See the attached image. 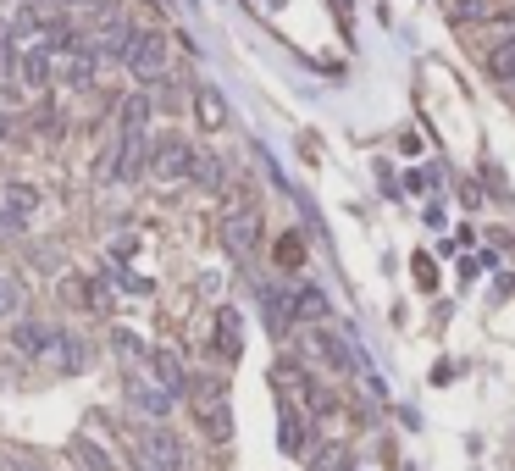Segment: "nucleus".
<instances>
[{
    "label": "nucleus",
    "mask_w": 515,
    "mask_h": 471,
    "mask_svg": "<svg viewBox=\"0 0 515 471\" xmlns=\"http://www.w3.org/2000/svg\"><path fill=\"white\" fill-rule=\"evenodd\" d=\"M117 61L128 67L133 78H139V84H161V78H167V39L150 34V28H133Z\"/></svg>",
    "instance_id": "nucleus-1"
},
{
    "label": "nucleus",
    "mask_w": 515,
    "mask_h": 471,
    "mask_svg": "<svg viewBox=\"0 0 515 471\" xmlns=\"http://www.w3.org/2000/svg\"><path fill=\"white\" fill-rule=\"evenodd\" d=\"M144 167H150V128H122V139H117V150H111V161L100 167V178L133 183Z\"/></svg>",
    "instance_id": "nucleus-2"
},
{
    "label": "nucleus",
    "mask_w": 515,
    "mask_h": 471,
    "mask_svg": "<svg viewBox=\"0 0 515 471\" xmlns=\"http://www.w3.org/2000/svg\"><path fill=\"white\" fill-rule=\"evenodd\" d=\"M194 156H200V150H194L183 133H167V139L150 145V167H144V172L161 178V183H183V178H189V167H194Z\"/></svg>",
    "instance_id": "nucleus-3"
},
{
    "label": "nucleus",
    "mask_w": 515,
    "mask_h": 471,
    "mask_svg": "<svg viewBox=\"0 0 515 471\" xmlns=\"http://www.w3.org/2000/svg\"><path fill=\"white\" fill-rule=\"evenodd\" d=\"M95 73H100V50L89 45V39H72L56 56V84L72 89V95H78V89H95Z\"/></svg>",
    "instance_id": "nucleus-4"
},
{
    "label": "nucleus",
    "mask_w": 515,
    "mask_h": 471,
    "mask_svg": "<svg viewBox=\"0 0 515 471\" xmlns=\"http://www.w3.org/2000/svg\"><path fill=\"white\" fill-rule=\"evenodd\" d=\"M56 339H61L56 322H34V316H23V322L12 327V350L28 355V361H45V355L56 350Z\"/></svg>",
    "instance_id": "nucleus-5"
},
{
    "label": "nucleus",
    "mask_w": 515,
    "mask_h": 471,
    "mask_svg": "<svg viewBox=\"0 0 515 471\" xmlns=\"http://www.w3.org/2000/svg\"><path fill=\"white\" fill-rule=\"evenodd\" d=\"M222 244H228L233 255H250L255 244H261V211H255V206L233 211V217L222 222Z\"/></svg>",
    "instance_id": "nucleus-6"
},
{
    "label": "nucleus",
    "mask_w": 515,
    "mask_h": 471,
    "mask_svg": "<svg viewBox=\"0 0 515 471\" xmlns=\"http://www.w3.org/2000/svg\"><path fill=\"white\" fill-rule=\"evenodd\" d=\"M144 366H150L156 388H167L172 399H178V394H189V372H183L178 350H150V355H144Z\"/></svg>",
    "instance_id": "nucleus-7"
},
{
    "label": "nucleus",
    "mask_w": 515,
    "mask_h": 471,
    "mask_svg": "<svg viewBox=\"0 0 515 471\" xmlns=\"http://www.w3.org/2000/svg\"><path fill=\"white\" fill-rule=\"evenodd\" d=\"M128 405L139 416H150V422H167L172 416V394L156 388V383H144V377H128Z\"/></svg>",
    "instance_id": "nucleus-8"
},
{
    "label": "nucleus",
    "mask_w": 515,
    "mask_h": 471,
    "mask_svg": "<svg viewBox=\"0 0 515 471\" xmlns=\"http://www.w3.org/2000/svg\"><path fill=\"white\" fill-rule=\"evenodd\" d=\"M50 78H56V56H50L45 45H23V56H17V84H23V89H45Z\"/></svg>",
    "instance_id": "nucleus-9"
},
{
    "label": "nucleus",
    "mask_w": 515,
    "mask_h": 471,
    "mask_svg": "<svg viewBox=\"0 0 515 471\" xmlns=\"http://www.w3.org/2000/svg\"><path fill=\"white\" fill-rule=\"evenodd\" d=\"M216 355H222V361H239L244 355V316L233 311V305L216 311Z\"/></svg>",
    "instance_id": "nucleus-10"
},
{
    "label": "nucleus",
    "mask_w": 515,
    "mask_h": 471,
    "mask_svg": "<svg viewBox=\"0 0 515 471\" xmlns=\"http://www.w3.org/2000/svg\"><path fill=\"white\" fill-rule=\"evenodd\" d=\"M261 305H266V327H272L277 339H283L288 327H294V294L272 289V283H261Z\"/></svg>",
    "instance_id": "nucleus-11"
},
{
    "label": "nucleus",
    "mask_w": 515,
    "mask_h": 471,
    "mask_svg": "<svg viewBox=\"0 0 515 471\" xmlns=\"http://www.w3.org/2000/svg\"><path fill=\"white\" fill-rule=\"evenodd\" d=\"M311 350L322 355V361L333 366V372H349V366H355V355H349V344H344V339H333L327 327H316V333H311Z\"/></svg>",
    "instance_id": "nucleus-12"
},
{
    "label": "nucleus",
    "mask_w": 515,
    "mask_h": 471,
    "mask_svg": "<svg viewBox=\"0 0 515 471\" xmlns=\"http://www.w3.org/2000/svg\"><path fill=\"white\" fill-rule=\"evenodd\" d=\"M277 444H283V455H305V422L294 405H283V416H277Z\"/></svg>",
    "instance_id": "nucleus-13"
},
{
    "label": "nucleus",
    "mask_w": 515,
    "mask_h": 471,
    "mask_svg": "<svg viewBox=\"0 0 515 471\" xmlns=\"http://www.w3.org/2000/svg\"><path fill=\"white\" fill-rule=\"evenodd\" d=\"M488 78L493 84H515V34L488 50Z\"/></svg>",
    "instance_id": "nucleus-14"
},
{
    "label": "nucleus",
    "mask_w": 515,
    "mask_h": 471,
    "mask_svg": "<svg viewBox=\"0 0 515 471\" xmlns=\"http://www.w3.org/2000/svg\"><path fill=\"white\" fill-rule=\"evenodd\" d=\"M122 128H150V89L122 95Z\"/></svg>",
    "instance_id": "nucleus-15"
},
{
    "label": "nucleus",
    "mask_w": 515,
    "mask_h": 471,
    "mask_svg": "<svg viewBox=\"0 0 515 471\" xmlns=\"http://www.w3.org/2000/svg\"><path fill=\"white\" fill-rule=\"evenodd\" d=\"M50 361H56L61 372H84V361H89V355H84V344L72 339V333H61V339H56V350H50Z\"/></svg>",
    "instance_id": "nucleus-16"
},
{
    "label": "nucleus",
    "mask_w": 515,
    "mask_h": 471,
    "mask_svg": "<svg viewBox=\"0 0 515 471\" xmlns=\"http://www.w3.org/2000/svg\"><path fill=\"white\" fill-rule=\"evenodd\" d=\"M23 300H28V294H23V283H17L12 272H0V327H6L17 311H23Z\"/></svg>",
    "instance_id": "nucleus-17"
},
{
    "label": "nucleus",
    "mask_w": 515,
    "mask_h": 471,
    "mask_svg": "<svg viewBox=\"0 0 515 471\" xmlns=\"http://www.w3.org/2000/svg\"><path fill=\"white\" fill-rule=\"evenodd\" d=\"M294 316H300V322H327V294L322 289H300L294 294Z\"/></svg>",
    "instance_id": "nucleus-18"
},
{
    "label": "nucleus",
    "mask_w": 515,
    "mask_h": 471,
    "mask_svg": "<svg viewBox=\"0 0 515 471\" xmlns=\"http://www.w3.org/2000/svg\"><path fill=\"white\" fill-rule=\"evenodd\" d=\"M17 56H23V39H17L12 17H6V23H0V73H6V78L17 73Z\"/></svg>",
    "instance_id": "nucleus-19"
},
{
    "label": "nucleus",
    "mask_w": 515,
    "mask_h": 471,
    "mask_svg": "<svg viewBox=\"0 0 515 471\" xmlns=\"http://www.w3.org/2000/svg\"><path fill=\"white\" fill-rule=\"evenodd\" d=\"M189 178H194V183H200V189H205V194H216V189H222V161H216V156H194V167H189Z\"/></svg>",
    "instance_id": "nucleus-20"
},
{
    "label": "nucleus",
    "mask_w": 515,
    "mask_h": 471,
    "mask_svg": "<svg viewBox=\"0 0 515 471\" xmlns=\"http://www.w3.org/2000/svg\"><path fill=\"white\" fill-rule=\"evenodd\" d=\"M200 122H205V128H222V122H228V106H222V89H211V84L200 89Z\"/></svg>",
    "instance_id": "nucleus-21"
},
{
    "label": "nucleus",
    "mask_w": 515,
    "mask_h": 471,
    "mask_svg": "<svg viewBox=\"0 0 515 471\" xmlns=\"http://www.w3.org/2000/svg\"><path fill=\"white\" fill-rule=\"evenodd\" d=\"M6 206H12L17 217H28V211L39 206V194H34V183H12V194H6Z\"/></svg>",
    "instance_id": "nucleus-22"
},
{
    "label": "nucleus",
    "mask_w": 515,
    "mask_h": 471,
    "mask_svg": "<svg viewBox=\"0 0 515 471\" xmlns=\"http://www.w3.org/2000/svg\"><path fill=\"white\" fill-rule=\"evenodd\" d=\"M111 344H117L122 355H133V361H144V355H150V344H144V339H133L128 327H117V333H111Z\"/></svg>",
    "instance_id": "nucleus-23"
},
{
    "label": "nucleus",
    "mask_w": 515,
    "mask_h": 471,
    "mask_svg": "<svg viewBox=\"0 0 515 471\" xmlns=\"http://www.w3.org/2000/svg\"><path fill=\"white\" fill-rule=\"evenodd\" d=\"M72 455L84 460V466H89V471H111V460H106V455H100V449H95V444H89V438H78V444H72Z\"/></svg>",
    "instance_id": "nucleus-24"
},
{
    "label": "nucleus",
    "mask_w": 515,
    "mask_h": 471,
    "mask_svg": "<svg viewBox=\"0 0 515 471\" xmlns=\"http://www.w3.org/2000/svg\"><path fill=\"white\" fill-rule=\"evenodd\" d=\"M344 466H349V455H344L338 444H333V449H322V455L311 460V471H344Z\"/></svg>",
    "instance_id": "nucleus-25"
},
{
    "label": "nucleus",
    "mask_w": 515,
    "mask_h": 471,
    "mask_svg": "<svg viewBox=\"0 0 515 471\" xmlns=\"http://www.w3.org/2000/svg\"><path fill=\"white\" fill-rule=\"evenodd\" d=\"M300 255H305V244L288 233V239H277V266H300Z\"/></svg>",
    "instance_id": "nucleus-26"
},
{
    "label": "nucleus",
    "mask_w": 515,
    "mask_h": 471,
    "mask_svg": "<svg viewBox=\"0 0 515 471\" xmlns=\"http://www.w3.org/2000/svg\"><path fill=\"white\" fill-rule=\"evenodd\" d=\"M23 228H28V217H17L12 206L0 211V239H17V233H23Z\"/></svg>",
    "instance_id": "nucleus-27"
},
{
    "label": "nucleus",
    "mask_w": 515,
    "mask_h": 471,
    "mask_svg": "<svg viewBox=\"0 0 515 471\" xmlns=\"http://www.w3.org/2000/svg\"><path fill=\"white\" fill-rule=\"evenodd\" d=\"M455 17L471 23V17H488V0H455Z\"/></svg>",
    "instance_id": "nucleus-28"
},
{
    "label": "nucleus",
    "mask_w": 515,
    "mask_h": 471,
    "mask_svg": "<svg viewBox=\"0 0 515 471\" xmlns=\"http://www.w3.org/2000/svg\"><path fill=\"white\" fill-rule=\"evenodd\" d=\"M416 278H421V289H432V283H438V278H432V261H427V255H416Z\"/></svg>",
    "instance_id": "nucleus-29"
},
{
    "label": "nucleus",
    "mask_w": 515,
    "mask_h": 471,
    "mask_svg": "<svg viewBox=\"0 0 515 471\" xmlns=\"http://www.w3.org/2000/svg\"><path fill=\"white\" fill-rule=\"evenodd\" d=\"M6 133H12V117H6V111H0V145H6Z\"/></svg>",
    "instance_id": "nucleus-30"
},
{
    "label": "nucleus",
    "mask_w": 515,
    "mask_h": 471,
    "mask_svg": "<svg viewBox=\"0 0 515 471\" xmlns=\"http://www.w3.org/2000/svg\"><path fill=\"white\" fill-rule=\"evenodd\" d=\"M156 6H161V12H167V0H156Z\"/></svg>",
    "instance_id": "nucleus-31"
},
{
    "label": "nucleus",
    "mask_w": 515,
    "mask_h": 471,
    "mask_svg": "<svg viewBox=\"0 0 515 471\" xmlns=\"http://www.w3.org/2000/svg\"><path fill=\"white\" fill-rule=\"evenodd\" d=\"M23 471H39V466H23Z\"/></svg>",
    "instance_id": "nucleus-32"
}]
</instances>
